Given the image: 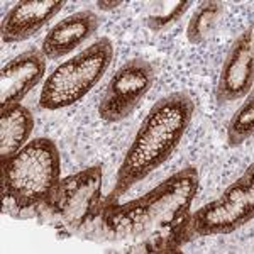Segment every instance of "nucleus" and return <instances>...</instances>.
<instances>
[{"label": "nucleus", "mask_w": 254, "mask_h": 254, "mask_svg": "<svg viewBox=\"0 0 254 254\" xmlns=\"http://www.w3.org/2000/svg\"><path fill=\"white\" fill-rule=\"evenodd\" d=\"M196 168L187 166L126 203H104L98 217L100 232L109 241L139 243L147 251H176L185 244L183 225L198 190Z\"/></svg>", "instance_id": "obj_1"}, {"label": "nucleus", "mask_w": 254, "mask_h": 254, "mask_svg": "<svg viewBox=\"0 0 254 254\" xmlns=\"http://www.w3.org/2000/svg\"><path fill=\"white\" fill-rule=\"evenodd\" d=\"M195 114V102L185 92H173L151 107L141 122L117 170L116 185L105 203L119 202L139 182L173 156Z\"/></svg>", "instance_id": "obj_2"}, {"label": "nucleus", "mask_w": 254, "mask_h": 254, "mask_svg": "<svg viewBox=\"0 0 254 254\" xmlns=\"http://www.w3.org/2000/svg\"><path fill=\"white\" fill-rule=\"evenodd\" d=\"M61 175V156L55 142L36 137L9 161L2 163L3 212L15 219H32Z\"/></svg>", "instance_id": "obj_3"}, {"label": "nucleus", "mask_w": 254, "mask_h": 254, "mask_svg": "<svg viewBox=\"0 0 254 254\" xmlns=\"http://www.w3.org/2000/svg\"><path fill=\"white\" fill-rule=\"evenodd\" d=\"M102 187L104 168H90L60 178L51 188L46 200L41 203L36 219L51 225L58 234H80L90 225L98 222L102 212Z\"/></svg>", "instance_id": "obj_4"}, {"label": "nucleus", "mask_w": 254, "mask_h": 254, "mask_svg": "<svg viewBox=\"0 0 254 254\" xmlns=\"http://www.w3.org/2000/svg\"><path fill=\"white\" fill-rule=\"evenodd\" d=\"M112 58V41L100 38L73 58L58 64L49 73L41 88V109L61 110L78 104L105 75Z\"/></svg>", "instance_id": "obj_5"}, {"label": "nucleus", "mask_w": 254, "mask_h": 254, "mask_svg": "<svg viewBox=\"0 0 254 254\" xmlns=\"http://www.w3.org/2000/svg\"><path fill=\"white\" fill-rule=\"evenodd\" d=\"M254 165L231 183L219 198L212 200L188 215L183 225L185 243L196 237L224 236L251 222L254 217Z\"/></svg>", "instance_id": "obj_6"}, {"label": "nucleus", "mask_w": 254, "mask_h": 254, "mask_svg": "<svg viewBox=\"0 0 254 254\" xmlns=\"http://www.w3.org/2000/svg\"><path fill=\"white\" fill-rule=\"evenodd\" d=\"M154 80L156 69L149 61L142 58L129 60L110 76L98 104V117L112 124L126 121L149 93Z\"/></svg>", "instance_id": "obj_7"}, {"label": "nucleus", "mask_w": 254, "mask_h": 254, "mask_svg": "<svg viewBox=\"0 0 254 254\" xmlns=\"http://www.w3.org/2000/svg\"><path fill=\"white\" fill-rule=\"evenodd\" d=\"M254 85V26L241 32L232 43L220 75L217 80L215 97L220 104L241 100L253 92Z\"/></svg>", "instance_id": "obj_8"}, {"label": "nucleus", "mask_w": 254, "mask_h": 254, "mask_svg": "<svg viewBox=\"0 0 254 254\" xmlns=\"http://www.w3.org/2000/svg\"><path fill=\"white\" fill-rule=\"evenodd\" d=\"M46 73V58L38 49L20 53L0 69V110L19 105Z\"/></svg>", "instance_id": "obj_9"}, {"label": "nucleus", "mask_w": 254, "mask_h": 254, "mask_svg": "<svg viewBox=\"0 0 254 254\" xmlns=\"http://www.w3.org/2000/svg\"><path fill=\"white\" fill-rule=\"evenodd\" d=\"M63 5V0H20L2 19V43H22L39 34Z\"/></svg>", "instance_id": "obj_10"}, {"label": "nucleus", "mask_w": 254, "mask_h": 254, "mask_svg": "<svg viewBox=\"0 0 254 254\" xmlns=\"http://www.w3.org/2000/svg\"><path fill=\"white\" fill-rule=\"evenodd\" d=\"M98 26H100V19L95 12H75V14L61 19L48 31L46 38L41 43L39 51L46 60H61L71 55L83 43H87L97 32Z\"/></svg>", "instance_id": "obj_11"}, {"label": "nucleus", "mask_w": 254, "mask_h": 254, "mask_svg": "<svg viewBox=\"0 0 254 254\" xmlns=\"http://www.w3.org/2000/svg\"><path fill=\"white\" fill-rule=\"evenodd\" d=\"M34 117L24 105L0 110V163H5L29 142Z\"/></svg>", "instance_id": "obj_12"}, {"label": "nucleus", "mask_w": 254, "mask_h": 254, "mask_svg": "<svg viewBox=\"0 0 254 254\" xmlns=\"http://www.w3.org/2000/svg\"><path fill=\"white\" fill-rule=\"evenodd\" d=\"M224 14V3L217 0L202 2L187 24V39L191 44H202L214 34Z\"/></svg>", "instance_id": "obj_13"}, {"label": "nucleus", "mask_w": 254, "mask_h": 254, "mask_svg": "<svg viewBox=\"0 0 254 254\" xmlns=\"http://www.w3.org/2000/svg\"><path fill=\"white\" fill-rule=\"evenodd\" d=\"M193 5L190 0H178V2H154L146 12L144 24L153 32H163L168 27L178 22L185 15V12Z\"/></svg>", "instance_id": "obj_14"}, {"label": "nucleus", "mask_w": 254, "mask_h": 254, "mask_svg": "<svg viewBox=\"0 0 254 254\" xmlns=\"http://www.w3.org/2000/svg\"><path fill=\"white\" fill-rule=\"evenodd\" d=\"M254 134V92H249L248 100L236 110L227 126V144L231 147L243 146Z\"/></svg>", "instance_id": "obj_15"}, {"label": "nucleus", "mask_w": 254, "mask_h": 254, "mask_svg": "<svg viewBox=\"0 0 254 254\" xmlns=\"http://www.w3.org/2000/svg\"><path fill=\"white\" fill-rule=\"evenodd\" d=\"M122 5H126L124 0H116V2H112V0H107V2H105V0H98L97 2V7L104 12H112V10H116Z\"/></svg>", "instance_id": "obj_16"}]
</instances>
